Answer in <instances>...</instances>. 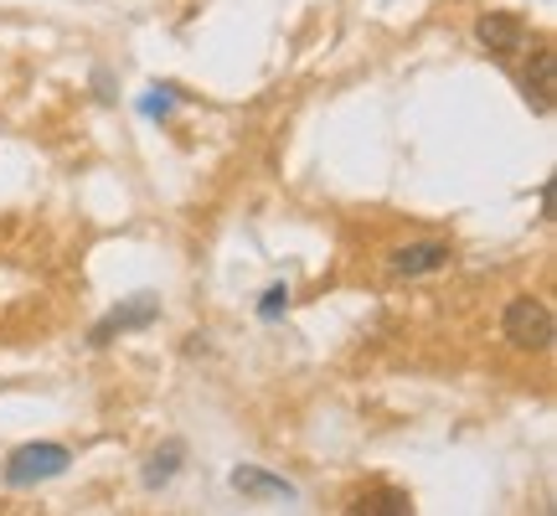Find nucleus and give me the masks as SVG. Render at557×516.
<instances>
[{"label":"nucleus","instance_id":"3","mask_svg":"<svg viewBox=\"0 0 557 516\" xmlns=\"http://www.w3.org/2000/svg\"><path fill=\"white\" fill-rule=\"evenodd\" d=\"M455 263V248L438 238H418V243H398L393 254H387V269L398 279H423V274H438V269H449Z\"/></svg>","mask_w":557,"mask_h":516},{"label":"nucleus","instance_id":"5","mask_svg":"<svg viewBox=\"0 0 557 516\" xmlns=\"http://www.w3.org/2000/svg\"><path fill=\"white\" fill-rule=\"evenodd\" d=\"M475 41L485 52H496V58H511L527 47V26H521L511 11H491V16L475 21Z\"/></svg>","mask_w":557,"mask_h":516},{"label":"nucleus","instance_id":"2","mask_svg":"<svg viewBox=\"0 0 557 516\" xmlns=\"http://www.w3.org/2000/svg\"><path fill=\"white\" fill-rule=\"evenodd\" d=\"M67 465H73V455H67L62 444H47V439H41V444H21V450H11L0 480H5L11 491H32V486H41V480H58Z\"/></svg>","mask_w":557,"mask_h":516},{"label":"nucleus","instance_id":"8","mask_svg":"<svg viewBox=\"0 0 557 516\" xmlns=\"http://www.w3.org/2000/svg\"><path fill=\"white\" fill-rule=\"evenodd\" d=\"M351 512H361V516H408L413 512V496L398 491V486H377V491H367V496L351 501Z\"/></svg>","mask_w":557,"mask_h":516},{"label":"nucleus","instance_id":"1","mask_svg":"<svg viewBox=\"0 0 557 516\" xmlns=\"http://www.w3.org/2000/svg\"><path fill=\"white\" fill-rule=\"evenodd\" d=\"M500 331H506V341H511L517 352H547L557 336V320H553V310H547V299L517 295V299H506Z\"/></svg>","mask_w":557,"mask_h":516},{"label":"nucleus","instance_id":"9","mask_svg":"<svg viewBox=\"0 0 557 516\" xmlns=\"http://www.w3.org/2000/svg\"><path fill=\"white\" fill-rule=\"evenodd\" d=\"M181 459H186V450L171 439V444H165V450H156V459L145 465V486H150V491H156V486H171V476L181 470Z\"/></svg>","mask_w":557,"mask_h":516},{"label":"nucleus","instance_id":"10","mask_svg":"<svg viewBox=\"0 0 557 516\" xmlns=\"http://www.w3.org/2000/svg\"><path fill=\"white\" fill-rule=\"evenodd\" d=\"M284 305H289V290H284V284H274V290H269V295H263L259 316H263V320H274L278 310H284Z\"/></svg>","mask_w":557,"mask_h":516},{"label":"nucleus","instance_id":"4","mask_svg":"<svg viewBox=\"0 0 557 516\" xmlns=\"http://www.w3.org/2000/svg\"><path fill=\"white\" fill-rule=\"evenodd\" d=\"M160 316V299L156 295H135V299H120L109 316L88 331V346H109L114 336H124V331H145L150 320Z\"/></svg>","mask_w":557,"mask_h":516},{"label":"nucleus","instance_id":"7","mask_svg":"<svg viewBox=\"0 0 557 516\" xmlns=\"http://www.w3.org/2000/svg\"><path fill=\"white\" fill-rule=\"evenodd\" d=\"M527 94L537 99V109L547 114L553 109V99H557V52H532V67H527Z\"/></svg>","mask_w":557,"mask_h":516},{"label":"nucleus","instance_id":"6","mask_svg":"<svg viewBox=\"0 0 557 516\" xmlns=\"http://www.w3.org/2000/svg\"><path fill=\"white\" fill-rule=\"evenodd\" d=\"M233 491L248 501H295V480H284V476H269V470H259V465H238L233 470Z\"/></svg>","mask_w":557,"mask_h":516}]
</instances>
